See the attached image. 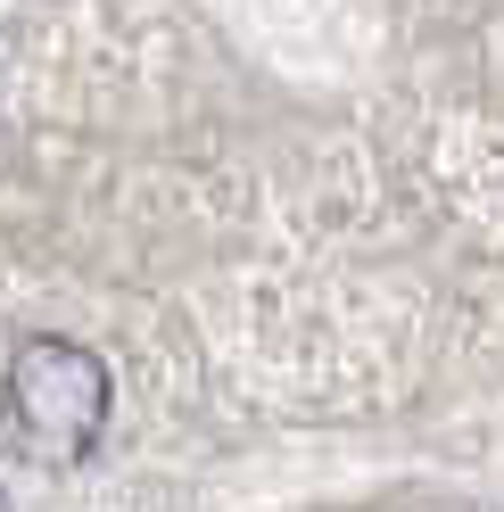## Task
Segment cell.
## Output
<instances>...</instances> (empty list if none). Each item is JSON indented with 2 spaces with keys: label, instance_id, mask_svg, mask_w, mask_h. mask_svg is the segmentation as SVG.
I'll use <instances>...</instances> for the list:
<instances>
[{
  "label": "cell",
  "instance_id": "cell-1",
  "mask_svg": "<svg viewBox=\"0 0 504 512\" xmlns=\"http://www.w3.org/2000/svg\"><path fill=\"white\" fill-rule=\"evenodd\" d=\"M108 364L91 356L83 339H17V356H9V413H17V438H25V455H42V463H83L91 446H100L108 430Z\"/></svg>",
  "mask_w": 504,
  "mask_h": 512
}]
</instances>
